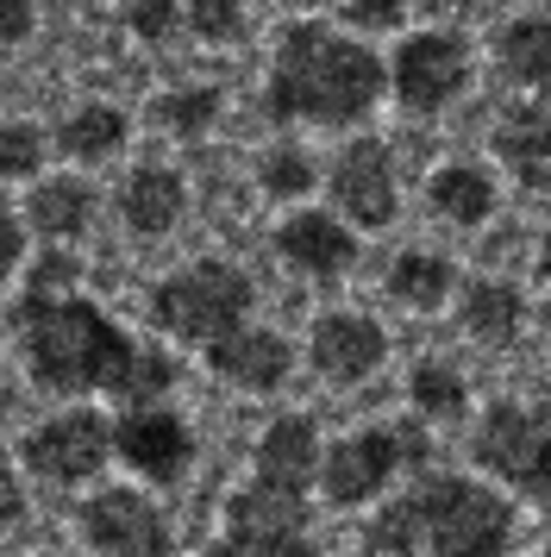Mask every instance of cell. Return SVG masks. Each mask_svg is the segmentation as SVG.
<instances>
[{"label":"cell","instance_id":"38","mask_svg":"<svg viewBox=\"0 0 551 557\" xmlns=\"http://www.w3.org/2000/svg\"><path fill=\"white\" fill-rule=\"evenodd\" d=\"M546 557H551V502H546Z\"/></svg>","mask_w":551,"mask_h":557},{"label":"cell","instance_id":"32","mask_svg":"<svg viewBox=\"0 0 551 557\" xmlns=\"http://www.w3.org/2000/svg\"><path fill=\"white\" fill-rule=\"evenodd\" d=\"M75 276H82V270H75V257L57 245L50 257H38V270H32V288H25V295H70Z\"/></svg>","mask_w":551,"mask_h":557},{"label":"cell","instance_id":"25","mask_svg":"<svg viewBox=\"0 0 551 557\" xmlns=\"http://www.w3.org/2000/svg\"><path fill=\"white\" fill-rule=\"evenodd\" d=\"M407 401L420 407V420H464L470 413V382L457 376L451 363H414V376H407Z\"/></svg>","mask_w":551,"mask_h":557},{"label":"cell","instance_id":"10","mask_svg":"<svg viewBox=\"0 0 551 557\" xmlns=\"http://www.w3.org/2000/svg\"><path fill=\"white\" fill-rule=\"evenodd\" d=\"M75 527L88 539V552L100 557H170L175 545L170 513L150 502L145 488H100V495H88Z\"/></svg>","mask_w":551,"mask_h":557},{"label":"cell","instance_id":"16","mask_svg":"<svg viewBox=\"0 0 551 557\" xmlns=\"http://www.w3.org/2000/svg\"><path fill=\"white\" fill-rule=\"evenodd\" d=\"M250 482H270V488H289V495H307L314 488V470H320V432L307 413H282L264 426L257 451H250Z\"/></svg>","mask_w":551,"mask_h":557},{"label":"cell","instance_id":"30","mask_svg":"<svg viewBox=\"0 0 551 557\" xmlns=\"http://www.w3.org/2000/svg\"><path fill=\"white\" fill-rule=\"evenodd\" d=\"M188 26H195L200 38L225 45V38L245 32V0H188Z\"/></svg>","mask_w":551,"mask_h":557},{"label":"cell","instance_id":"22","mask_svg":"<svg viewBox=\"0 0 551 557\" xmlns=\"http://www.w3.org/2000/svg\"><path fill=\"white\" fill-rule=\"evenodd\" d=\"M32 226L45 232L50 245H70L95 226V195L82 176H50L32 188Z\"/></svg>","mask_w":551,"mask_h":557},{"label":"cell","instance_id":"40","mask_svg":"<svg viewBox=\"0 0 551 557\" xmlns=\"http://www.w3.org/2000/svg\"><path fill=\"white\" fill-rule=\"evenodd\" d=\"M289 7H320V0H289Z\"/></svg>","mask_w":551,"mask_h":557},{"label":"cell","instance_id":"15","mask_svg":"<svg viewBox=\"0 0 551 557\" xmlns=\"http://www.w3.org/2000/svg\"><path fill=\"white\" fill-rule=\"evenodd\" d=\"M276 251H282V263H295L301 276L339 282L357 263V232L332 213H289L276 226Z\"/></svg>","mask_w":551,"mask_h":557},{"label":"cell","instance_id":"3","mask_svg":"<svg viewBox=\"0 0 551 557\" xmlns=\"http://www.w3.org/2000/svg\"><path fill=\"white\" fill-rule=\"evenodd\" d=\"M420 502V545L432 557H507L514 552V502L476 476H426L414 482Z\"/></svg>","mask_w":551,"mask_h":557},{"label":"cell","instance_id":"19","mask_svg":"<svg viewBox=\"0 0 551 557\" xmlns=\"http://www.w3.org/2000/svg\"><path fill=\"white\" fill-rule=\"evenodd\" d=\"M457 320H464V332H470L476 345H514L521 338V320H526V301L514 282L501 276H476L464 295H457Z\"/></svg>","mask_w":551,"mask_h":557},{"label":"cell","instance_id":"18","mask_svg":"<svg viewBox=\"0 0 551 557\" xmlns=\"http://www.w3.org/2000/svg\"><path fill=\"white\" fill-rule=\"evenodd\" d=\"M495 157L526 195H546L551 201V120H539V113H507L495 126Z\"/></svg>","mask_w":551,"mask_h":557},{"label":"cell","instance_id":"41","mask_svg":"<svg viewBox=\"0 0 551 557\" xmlns=\"http://www.w3.org/2000/svg\"><path fill=\"white\" fill-rule=\"evenodd\" d=\"M0 557H20V552H0Z\"/></svg>","mask_w":551,"mask_h":557},{"label":"cell","instance_id":"5","mask_svg":"<svg viewBox=\"0 0 551 557\" xmlns=\"http://www.w3.org/2000/svg\"><path fill=\"white\" fill-rule=\"evenodd\" d=\"M426 457H432V438L420 432V420H382V426L339 438L320 457L314 482H320V495L332 507H370L401 470H420Z\"/></svg>","mask_w":551,"mask_h":557},{"label":"cell","instance_id":"27","mask_svg":"<svg viewBox=\"0 0 551 557\" xmlns=\"http://www.w3.org/2000/svg\"><path fill=\"white\" fill-rule=\"evenodd\" d=\"M314 182H320V163L307 151H295V145H276V151L257 163V188H264L270 201H301Z\"/></svg>","mask_w":551,"mask_h":557},{"label":"cell","instance_id":"20","mask_svg":"<svg viewBox=\"0 0 551 557\" xmlns=\"http://www.w3.org/2000/svg\"><path fill=\"white\" fill-rule=\"evenodd\" d=\"M426 201H432V213L451 220V226H489L501 195H495V176H489L482 163H439Z\"/></svg>","mask_w":551,"mask_h":557},{"label":"cell","instance_id":"4","mask_svg":"<svg viewBox=\"0 0 551 557\" xmlns=\"http://www.w3.org/2000/svg\"><path fill=\"white\" fill-rule=\"evenodd\" d=\"M250 307H257V288H250L245 270L207 257V263H188V270H175L150 288V326L207 351L220 332L245 326Z\"/></svg>","mask_w":551,"mask_h":557},{"label":"cell","instance_id":"9","mask_svg":"<svg viewBox=\"0 0 551 557\" xmlns=\"http://www.w3.org/2000/svg\"><path fill=\"white\" fill-rule=\"evenodd\" d=\"M225 552L232 557H314L307 539V495L250 482L225 502Z\"/></svg>","mask_w":551,"mask_h":557},{"label":"cell","instance_id":"12","mask_svg":"<svg viewBox=\"0 0 551 557\" xmlns=\"http://www.w3.org/2000/svg\"><path fill=\"white\" fill-rule=\"evenodd\" d=\"M332 201L351 226H389L401 207V182H395V157L382 138H351L339 163H332Z\"/></svg>","mask_w":551,"mask_h":557},{"label":"cell","instance_id":"31","mask_svg":"<svg viewBox=\"0 0 551 557\" xmlns=\"http://www.w3.org/2000/svg\"><path fill=\"white\" fill-rule=\"evenodd\" d=\"M125 26L138 32L145 45H163L175 32V0H132V13H125Z\"/></svg>","mask_w":551,"mask_h":557},{"label":"cell","instance_id":"23","mask_svg":"<svg viewBox=\"0 0 551 557\" xmlns=\"http://www.w3.org/2000/svg\"><path fill=\"white\" fill-rule=\"evenodd\" d=\"M495 57L507 82L514 88H546L551 82V20L546 13H521V20H507L495 38Z\"/></svg>","mask_w":551,"mask_h":557},{"label":"cell","instance_id":"7","mask_svg":"<svg viewBox=\"0 0 551 557\" xmlns=\"http://www.w3.org/2000/svg\"><path fill=\"white\" fill-rule=\"evenodd\" d=\"M20 457L25 470L38 482H50V488H82L113 457V420L95 413V407H63V413H50V420H38L25 432Z\"/></svg>","mask_w":551,"mask_h":557},{"label":"cell","instance_id":"33","mask_svg":"<svg viewBox=\"0 0 551 557\" xmlns=\"http://www.w3.org/2000/svg\"><path fill=\"white\" fill-rule=\"evenodd\" d=\"M20 257H25V226H20V213H13V201L0 195V282H13Z\"/></svg>","mask_w":551,"mask_h":557},{"label":"cell","instance_id":"26","mask_svg":"<svg viewBox=\"0 0 551 557\" xmlns=\"http://www.w3.org/2000/svg\"><path fill=\"white\" fill-rule=\"evenodd\" d=\"M364 552L370 557H420V502H414V488L395 495V502L364 527Z\"/></svg>","mask_w":551,"mask_h":557},{"label":"cell","instance_id":"34","mask_svg":"<svg viewBox=\"0 0 551 557\" xmlns=\"http://www.w3.org/2000/svg\"><path fill=\"white\" fill-rule=\"evenodd\" d=\"M345 20L351 26H370V32H389V26H401V0H345Z\"/></svg>","mask_w":551,"mask_h":557},{"label":"cell","instance_id":"39","mask_svg":"<svg viewBox=\"0 0 551 557\" xmlns=\"http://www.w3.org/2000/svg\"><path fill=\"white\" fill-rule=\"evenodd\" d=\"M200 557H232V552H225V545H207V552H200Z\"/></svg>","mask_w":551,"mask_h":557},{"label":"cell","instance_id":"37","mask_svg":"<svg viewBox=\"0 0 551 557\" xmlns=\"http://www.w3.org/2000/svg\"><path fill=\"white\" fill-rule=\"evenodd\" d=\"M539 276L551 282V232H546V238H539Z\"/></svg>","mask_w":551,"mask_h":557},{"label":"cell","instance_id":"6","mask_svg":"<svg viewBox=\"0 0 551 557\" xmlns=\"http://www.w3.org/2000/svg\"><path fill=\"white\" fill-rule=\"evenodd\" d=\"M482 476L507 482L526 502H551V401H495L470 432Z\"/></svg>","mask_w":551,"mask_h":557},{"label":"cell","instance_id":"14","mask_svg":"<svg viewBox=\"0 0 551 557\" xmlns=\"http://www.w3.org/2000/svg\"><path fill=\"white\" fill-rule=\"evenodd\" d=\"M307 357H314V370L326 382L351 388V382H370L389 363V332L364 320V313H326L314 338H307Z\"/></svg>","mask_w":551,"mask_h":557},{"label":"cell","instance_id":"21","mask_svg":"<svg viewBox=\"0 0 551 557\" xmlns=\"http://www.w3.org/2000/svg\"><path fill=\"white\" fill-rule=\"evenodd\" d=\"M451 295H457V270H451V257L401 251L395 263H389V301L407 307V313H439Z\"/></svg>","mask_w":551,"mask_h":557},{"label":"cell","instance_id":"8","mask_svg":"<svg viewBox=\"0 0 551 557\" xmlns=\"http://www.w3.org/2000/svg\"><path fill=\"white\" fill-rule=\"evenodd\" d=\"M382 76H389V95L407 113H439L470 88V45L457 32H414L382 63Z\"/></svg>","mask_w":551,"mask_h":557},{"label":"cell","instance_id":"13","mask_svg":"<svg viewBox=\"0 0 551 557\" xmlns=\"http://www.w3.org/2000/svg\"><path fill=\"white\" fill-rule=\"evenodd\" d=\"M207 363H213V376L232 382V388H245V395H270V388H282L289 382V370H295V345L282 338V332L270 326H232L220 332L213 345H207Z\"/></svg>","mask_w":551,"mask_h":557},{"label":"cell","instance_id":"17","mask_svg":"<svg viewBox=\"0 0 551 557\" xmlns=\"http://www.w3.org/2000/svg\"><path fill=\"white\" fill-rule=\"evenodd\" d=\"M120 213H125V226L138 232V238H163V232L182 226V213H188V188H182L175 170L145 163V170H132V182L120 188Z\"/></svg>","mask_w":551,"mask_h":557},{"label":"cell","instance_id":"2","mask_svg":"<svg viewBox=\"0 0 551 557\" xmlns=\"http://www.w3.org/2000/svg\"><path fill=\"white\" fill-rule=\"evenodd\" d=\"M13 332H20L25 370L50 395H120L132 382L138 345L125 338L107 307H95L88 295H25L13 307Z\"/></svg>","mask_w":551,"mask_h":557},{"label":"cell","instance_id":"24","mask_svg":"<svg viewBox=\"0 0 551 557\" xmlns=\"http://www.w3.org/2000/svg\"><path fill=\"white\" fill-rule=\"evenodd\" d=\"M125 138H132V120H125L120 107H107V101L75 107L70 120H63V132H57L63 157H82V163H100V157H113Z\"/></svg>","mask_w":551,"mask_h":557},{"label":"cell","instance_id":"29","mask_svg":"<svg viewBox=\"0 0 551 557\" xmlns=\"http://www.w3.org/2000/svg\"><path fill=\"white\" fill-rule=\"evenodd\" d=\"M45 170V132L32 120H0V182H20Z\"/></svg>","mask_w":551,"mask_h":557},{"label":"cell","instance_id":"36","mask_svg":"<svg viewBox=\"0 0 551 557\" xmlns=\"http://www.w3.org/2000/svg\"><path fill=\"white\" fill-rule=\"evenodd\" d=\"M32 38V0H0V45H25Z\"/></svg>","mask_w":551,"mask_h":557},{"label":"cell","instance_id":"28","mask_svg":"<svg viewBox=\"0 0 551 557\" xmlns=\"http://www.w3.org/2000/svg\"><path fill=\"white\" fill-rule=\"evenodd\" d=\"M220 88H170L163 101H157V120H163V132H175V138H200V132L220 120Z\"/></svg>","mask_w":551,"mask_h":557},{"label":"cell","instance_id":"11","mask_svg":"<svg viewBox=\"0 0 551 557\" xmlns=\"http://www.w3.org/2000/svg\"><path fill=\"white\" fill-rule=\"evenodd\" d=\"M113 451H120L125 470H138L150 482H182L188 463H195V432L188 420L163 401H132L113 420Z\"/></svg>","mask_w":551,"mask_h":557},{"label":"cell","instance_id":"35","mask_svg":"<svg viewBox=\"0 0 551 557\" xmlns=\"http://www.w3.org/2000/svg\"><path fill=\"white\" fill-rule=\"evenodd\" d=\"M25 513H32V502H25V488L13 470H0V532H20Z\"/></svg>","mask_w":551,"mask_h":557},{"label":"cell","instance_id":"1","mask_svg":"<svg viewBox=\"0 0 551 557\" xmlns=\"http://www.w3.org/2000/svg\"><path fill=\"white\" fill-rule=\"evenodd\" d=\"M389 95L382 57L332 26H289L276 45L264 113L276 126H357Z\"/></svg>","mask_w":551,"mask_h":557}]
</instances>
